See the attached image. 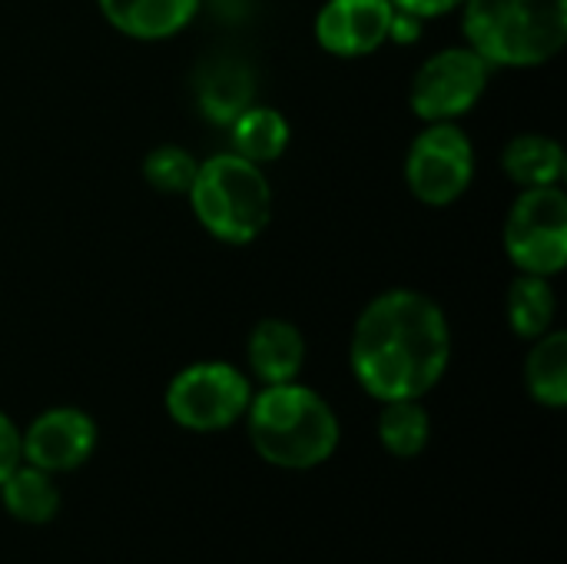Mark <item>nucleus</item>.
Segmentation results:
<instances>
[{"label":"nucleus","instance_id":"1","mask_svg":"<svg viewBox=\"0 0 567 564\" xmlns=\"http://www.w3.org/2000/svg\"><path fill=\"white\" fill-rule=\"evenodd\" d=\"M449 352L445 312L415 289L375 296L352 332V372L382 402L422 399L445 376Z\"/></svg>","mask_w":567,"mask_h":564},{"label":"nucleus","instance_id":"2","mask_svg":"<svg viewBox=\"0 0 567 564\" xmlns=\"http://www.w3.org/2000/svg\"><path fill=\"white\" fill-rule=\"evenodd\" d=\"M249 439L279 469H312L339 445L336 412L306 386L279 382L249 399Z\"/></svg>","mask_w":567,"mask_h":564},{"label":"nucleus","instance_id":"3","mask_svg":"<svg viewBox=\"0 0 567 564\" xmlns=\"http://www.w3.org/2000/svg\"><path fill=\"white\" fill-rule=\"evenodd\" d=\"M465 37L488 66L548 63L567 40V0H465Z\"/></svg>","mask_w":567,"mask_h":564},{"label":"nucleus","instance_id":"4","mask_svg":"<svg viewBox=\"0 0 567 564\" xmlns=\"http://www.w3.org/2000/svg\"><path fill=\"white\" fill-rule=\"evenodd\" d=\"M199 223L223 243H252L272 216V189L259 163L239 153H219L199 163L196 180L186 193Z\"/></svg>","mask_w":567,"mask_h":564},{"label":"nucleus","instance_id":"5","mask_svg":"<svg viewBox=\"0 0 567 564\" xmlns=\"http://www.w3.org/2000/svg\"><path fill=\"white\" fill-rule=\"evenodd\" d=\"M505 253L522 273L555 276L567 263V196L558 186L525 189L505 219Z\"/></svg>","mask_w":567,"mask_h":564},{"label":"nucleus","instance_id":"6","mask_svg":"<svg viewBox=\"0 0 567 564\" xmlns=\"http://www.w3.org/2000/svg\"><path fill=\"white\" fill-rule=\"evenodd\" d=\"M249 382L226 362H199L183 369L166 389L169 416L193 432L229 429L249 409Z\"/></svg>","mask_w":567,"mask_h":564},{"label":"nucleus","instance_id":"7","mask_svg":"<svg viewBox=\"0 0 567 564\" xmlns=\"http://www.w3.org/2000/svg\"><path fill=\"white\" fill-rule=\"evenodd\" d=\"M472 173H475V150L452 120L432 123L425 133H419L405 160L409 189L429 206L455 203L468 189Z\"/></svg>","mask_w":567,"mask_h":564},{"label":"nucleus","instance_id":"8","mask_svg":"<svg viewBox=\"0 0 567 564\" xmlns=\"http://www.w3.org/2000/svg\"><path fill=\"white\" fill-rule=\"evenodd\" d=\"M488 83V63L472 47H449L425 60L412 80V110L429 123L468 113Z\"/></svg>","mask_w":567,"mask_h":564},{"label":"nucleus","instance_id":"9","mask_svg":"<svg viewBox=\"0 0 567 564\" xmlns=\"http://www.w3.org/2000/svg\"><path fill=\"white\" fill-rule=\"evenodd\" d=\"M96 445V425L80 409H50L43 412L27 435H20V459L43 472L80 469Z\"/></svg>","mask_w":567,"mask_h":564},{"label":"nucleus","instance_id":"10","mask_svg":"<svg viewBox=\"0 0 567 564\" xmlns=\"http://www.w3.org/2000/svg\"><path fill=\"white\" fill-rule=\"evenodd\" d=\"M392 17V0H329L316 17V37L336 57H365L389 40Z\"/></svg>","mask_w":567,"mask_h":564},{"label":"nucleus","instance_id":"11","mask_svg":"<svg viewBox=\"0 0 567 564\" xmlns=\"http://www.w3.org/2000/svg\"><path fill=\"white\" fill-rule=\"evenodd\" d=\"M252 70L236 57H216L196 73V100L219 126H229L239 113H246L252 106Z\"/></svg>","mask_w":567,"mask_h":564},{"label":"nucleus","instance_id":"12","mask_svg":"<svg viewBox=\"0 0 567 564\" xmlns=\"http://www.w3.org/2000/svg\"><path fill=\"white\" fill-rule=\"evenodd\" d=\"M306 362V339L286 319H262L249 336V366L266 386L292 382Z\"/></svg>","mask_w":567,"mask_h":564},{"label":"nucleus","instance_id":"13","mask_svg":"<svg viewBox=\"0 0 567 564\" xmlns=\"http://www.w3.org/2000/svg\"><path fill=\"white\" fill-rule=\"evenodd\" d=\"M199 0H100L103 17L126 37L163 40L189 23Z\"/></svg>","mask_w":567,"mask_h":564},{"label":"nucleus","instance_id":"14","mask_svg":"<svg viewBox=\"0 0 567 564\" xmlns=\"http://www.w3.org/2000/svg\"><path fill=\"white\" fill-rule=\"evenodd\" d=\"M502 166L525 189H532V186H558V180L565 173V150L551 136L522 133L505 146Z\"/></svg>","mask_w":567,"mask_h":564},{"label":"nucleus","instance_id":"15","mask_svg":"<svg viewBox=\"0 0 567 564\" xmlns=\"http://www.w3.org/2000/svg\"><path fill=\"white\" fill-rule=\"evenodd\" d=\"M0 495H3V509L17 519V522H27V525H47L56 509H60V492L50 479V472L43 469H13L3 485H0Z\"/></svg>","mask_w":567,"mask_h":564},{"label":"nucleus","instance_id":"16","mask_svg":"<svg viewBox=\"0 0 567 564\" xmlns=\"http://www.w3.org/2000/svg\"><path fill=\"white\" fill-rule=\"evenodd\" d=\"M233 146L249 163H269L279 160L289 146V123L282 113L269 106H249L233 123Z\"/></svg>","mask_w":567,"mask_h":564},{"label":"nucleus","instance_id":"17","mask_svg":"<svg viewBox=\"0 0 567 564\" xmlns=\"http://www.w3.org/2000/svg\"><path fill=\"white\" fill-rule=\"evenodd\" d=\"M525 382L535 402L561 409L567 402V336L545 332L525 362Z\"/></svg>","mask_w":567,"mask_h":564},{"label":"nucleus","instance_id":"18","mask_svg":"<svg viewBox=\"0 0 567 564\" xmlns=\"http://www.w3.org/2000/svg\"><path fill=\"white\" fill-rule=\"evenodd\" d=\"M555 319V293L548 276L522 273L508 289V326L522 339H538L551 329Z\"/></svg>","mask_w":567,"mask_h":564},{"label":"nucleus","instance_id":"19","mask_svg":"<svg viewBox=\"0 0 567 564\" xmlns=\"http://www.w3.org/2000/svg\"><path fill=\"white\" fill-rule=\"evenodd\" d=\"M379 439L399 459L419 455L429 442V412L419 399H392L379 416Z\"/></svg>","mask_w":567,"mask_h":564},{"label":"nucleus","instance_id":"20","mask_svg":"<svg viewBox=\"0 0 567 564\" xmlns=\"http://www.w3.org/2000/svg\"><path fill=\"white\" fill-rule=\"evenodd\" d=\"M199 163L183 146H156L143 160V176L159 193H189Z\"/></svg>","mask_w":567,"mask_h":564},{"label":"nucleus","instance_id":"21","mask_svg":"<svg viewBox=\"0 0 567 564\" xmlns=\"http://www.w3.org/2000/svg\"><path fill=\"white\" fill-rule=\"evenodd\" d=\"M20 465V432L17 425L0 412V485L3 479Z\"/></svg>","mask_w":567,"mask_h":564},{"label":"nucleus","instance_id":"22","mask_svg":"<svg viewBox=\"0 0 567 564\" xmlns=\"http://www.w3.org/2000/svg\"><path fill=\"white\" fill-rule=\"evenodd\" d=\"M458 3H465V0H392V7H395V10L412 13V17H419V20H425V17H439V13H449V10H455Z\"/></svg>","mask_w":567,"mask_h":564}]
</instances>
